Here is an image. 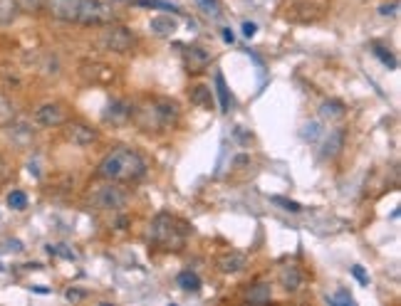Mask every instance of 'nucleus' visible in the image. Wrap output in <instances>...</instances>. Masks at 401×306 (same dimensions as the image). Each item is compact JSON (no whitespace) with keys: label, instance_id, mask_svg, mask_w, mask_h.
Returning a JSON list of instances; mask_svg holds the SVG:
<instances>
[{"label":"nucleus","instance_id":"1","mask_svg":"<svg viewBox=\"0 0 401 306\" xmlns=\"http://www.w3.org/2000/svg\"><path fill=\"white\" fill-rule=\"evenodd\" d=\"M147 171L149 166L139 151L119 146V148L109 151L107 156L99 161V166H97V178L119 183V186H129V183L142 181V178L147 176Z\"/></svg>","mask_w":401,"mask_h":306},{"label":"nucleus","instance_id":"2","mask_svg":"<svg viewBox=\"0 0 401 306\" xmlns=\"http://www.w3.org/2000/svg\"><path fill=\"white\" fill-rule=\"evenodd\" d=\"M178 116H181L178 104L173 99H166V96H147L142 104H132V121L149 134L173 129L178 124Z\"/></svg>","mask_w":401,"mask_h":306},{"label":"nucleus","instance_id":"3","mask_svg":"<svg viewBox=\"0 0 401 306\" xmlns=\"http://www.w3.org/2000/svg\"><path fill=\"white\" fill-rule=\"evenodd\" d=\"M87 203H90L94 210H122L129 203V193L124 188H119V183L107 181L104 186H97L94 191H90L87 196Z\"/></svg>","mask_w":401,"mask_h":306},{"label":"nucleus","instance_id":"4","mask_svg":"<svg viewBox=\"0 0 401 306\" xmlns=\"http://www.w3.org/2000/svg\"><path fill=\"white\" fill-rule=\"evenodd\" d=\"M104 30L97 35V47L104 52H114V55H124V52H129L134 47V42H137V37H134V32L129 30V27L124 25H114V23H109V25H102Z\"/></svg>","mask_w":401,"mask_h":306},{"label":"nucleus","instance_id":"5","mask_svg":"<svg viewBox=\"0 0 401 306\" xmlns=\"http://www.w3.org/2000/svg\"><path fill=\"white\" fill-rule=\"evenodd\" d=\"M152 240L159 247H164V250H181L183 240H186V232L181 227H176V220L171 215L161 212L152 222Z\"/></svg>","mask_w":401,"mask_h":306},{"label":"nucleus","instance_id":"6","mask_svg":"<svg viewBox=\"0 0 401 306\" xmlns=\"http://www.w3.org/2000/svg\"><path fill=\"white\" fill-rule=\"evenodd\" d=\"M85 0H42V11L60 23H77L80 25Z\"/></svg>","mask_w":401,"mask_h":306},{"label":"nucleus","instance_id":"7","mask_svg":"<svg viewBox=\"0 0 401 306\" xmlns=\"http://www.w3.org/2000/svg\"><path fill=\"white\" fill-rule=\"evenodd\" d=\"M109 23H114V11L109 3H104V0H85L80 25L102 27V25H109Z\"/></svg>","mask_w":401,"mask_h":306},{"label":"nucleus","instance_id":"8","mask_svg":"<svg viewBox=\"0 0 401 306\" xmlns=\"http://www.w3.org/2000/svg\"><path fill=\"white\" fill-rule=\"evenodd\" d=\"M62 126H65V139L72 146H80V148H87V146L97 144V139H99V131L94 126L85 124V121H65Z\"/></svg>","mask_w":401,"mask_h":306},{"label":"nucleus","instance_id":"9","mask_svg":"<svg viewBox=\"0 0 401 306\" xmlns=\"http://www.w3.org/2000/svg\"><path fill=\"white\" fill-rule=\"evenodd\" d=\"M67 121V109L60 101H47V104L35 109V124L45 126V129H57Z\"/></svg>","mask_w":401,"mask_h":306},{"label":"nucleus","instance_id":"10","mask_svg":"<svg viewBox=\"0 0 401 306\" xmlns=\"http://www.w3.org/2000/svg\"><path fill=\"white\" fill-rule=\"evenodd\" d=\"M211 52L206 50V47L201 45H188L183 47V67H186L191 75H196V72H204L206 67L211 65Z\"/></svg>","mask_w":401,"mask_h":306},{"label":"nucleus","instance_id":"11","mask_svg":"<svg viewBox=\"0 0 401 306\" xmlns=\"http://www.w3.org/2000/svg\"><path fill=\"white\" fill-rule=\"evenodd\" d=\"M245 264H248V257L235 250L223 252V255L216 257V267H218L221 274H238V272L245 269Z\"/></svg>","mask_w":401,"mask_h":306},{"label":"nucleus","instance_id":"12","mask_svg":"<svg viewBox=\"0 0 401 306\" xmlns=\"http://www.w3.org/2000/svg\"><path fill=\"white\" fill-rule=\"evenodd\" d=\"M278 281L288 294H295V291L302 289L305 276H302V269H300L297 264H285V267H280V272H278Z\"/></svg>","mask_w":401,"mask_h":306},{"label":"nucleus","instance_id":"13","mask_svg":"<svg viewBox=\"0 0 401 306\" xmlns=\"http://www.w3.org/2000/svg\"><path fill=\"white\" fill-rule=\"evenodd\" d=\"M8 139L13 141V144L18 146V148H27V146L35 141V129H32L30 124H23V121H16V124H11L8 121Z\"/></svg>","mask_w":401,"mask_h":306},{"label":"nucleus","instance_id":"14","mask_svg":"<svg viewBox=\"0 0 401 306\" xmlns=\"http://www.w3.org/2000/svg\"><path fill=\"white\" fill-rule=\"evenodd\" d=\"M82 77H85L87 82H92V84H107V82L114 79V70L107 65H99V62H85L82 65Z\"/></svg>","mask_w":401,"mask_h":306},{"label":"nucleus","instance_id":"15","mask_svg":"<svg viewBox=\"0 0 401 306\" xmlns=\"http://www.w3.org/2000/svg\"><path fill=\"white\" fill-rule=\"evenodd\" d=\"M104 121L112 126H124L127 121H132V104L124 99L112 101L107 106V111H104Z\"/></svg>","mask_w":401,"mask_h":306},{"label":"nucleus","instance_id":"16","mask_svg":"<svg viewBox=\"0 0 401 306\" xmlns=\"http://www.w3.org/2000/svg\"><path fill=\"white\" fill-rule=\"evenodd\" d=\"M345 148V131L342 129H330L322 141V158H337Z\"/></svg>","mask_w":401,"mask_h":306},{"label":"nucleus","instance_id":"17","mask_svg":"<svg viewBox=\"0 0 401 306\" xmlns=\"http://www.w3.org/2000/svg\"><path fill=\"white\" fill-rule=\"evenodd\" d=\"M320 116L325 121H330V124H335V121H342L347 116L345 101H340V99H325L320 104Z\"/></svg>","mask_w":401,"mask_h":306},{"label":"nucleus","instance_id":"18","mask_svg":"<svg viewBox=\"0 0 401 306\" xmlns=\"http://www.w3.org/2000/svg\"><path fill=\"white\" fill-rule=\"evenodd\" d=\"M149 30L156 37H171L173 32L178 30V23L168 15H154L152 20H149Z\"/></svg>","mask_w":401,"mask_h":306},{"label":"nucleus","instance_id":"19","mask_svg":"<svg viewBox=\"0 0 401 306\" xmlns=\"http://www.w3.org/2000/svg\"><path fill=\"white\" fill-rule=\"evenodd\" d=\"M188 99H191V104H196L198 109H214V91H211L209 87H204V84L191 87V91H188Z\"/></svg>","mask_w":401,"mask_h":306},{"label":"nucleus","instance_id":"20","mask_svg":"<svg viewBox=\"0 0 401 306\" xmlns=\"http://www.w3.org/2000/svg\"><path fill=\"white\" fill-rule=\"evenodd\" d=\"M245 299L253 301V304H268L273 299V286L268 281H258V284H253L245 291Z\"/></svg>","mask_w":401,"mask_h":306},{"label":"nucleus","instance_id":"21","mask_svg":"<svg viewBox=\"0 0 401 306\" xmlns=\"http://www.w3.org/2000/svg\"><path fill=\"white\" fill-rule=\"evenodd\" d=\"M20 13L18 0H0V25H13Z\"/></svg>","mask_w":401,"mask_h":306},{"label":"nucleus","instance_id":"22","mask_svg":"<svg viewBox=\"0 0 401 306\" xmlns=\"http://www.w3.org/2000/svg\"><path fill=\"white\" fill-rule=\"evenodd\" d=\"M176 284L181 286L183 291H198V289H201V276H198L196 272L186 269V272H181V274L176 276Z\"/></svg>","mask_w":401,"mask_h":306},{"label":"nucleus","instance_id":"23","mask_svg":"<svg viewBox=\"0 0 401 306\" xmlns=\"http://www.w3.org/2000/svg\"><path fill=\"white\" fill-rule=\"evenodd\" d=\"M216 87H218V96H221V109L228 111L230 109V96H228V87H226L223 75H216Z\"/></svg>","mask_w":401,"mask_h":306},{"label":"nucleus","instance_id":"24","mask_svg":"<svg viewBox=\"0 0 401 306\" xmlns=\"http://www.w3.org/2000/svg\"><path fill=\"white\" fill-rule=\"evenodd\" d=\"M8 205H11L13 210H25V208H27V196L23 191L8 193Z\"/></svg>","mask_w":401,"mask_h":306},{"label":"nucleus","instance_id":"25","mask_svg":"<svg viewBox=\"0 0 401 306\" xmlns=\"http://www.w3.org/2000/svg\"><path fill=\"white\" fill-rule=\"evenodd\" d=\"M13 116H16V109H13V104L6 99V96H0V124H8Z\"/></svg>","mask_w":401,"mask_h":306},{"label":"nucleus","instance_id":"26","mask_svg":"<svg viewBox=\"0 0 401 306\" xmlns=\"http://www.w3.org/2000/svg\"><path fill=\"white\" fill-rule=\"evenodd\" d=\"M18 6L25 13H37L42 11V0H18Z\"/></svg>","mask_w":401,"mask_h":306},{"label":"nucleus","instance_id":"27","mask_svg":"<svg viewBox=\"0 0 401 306\" xmlns=\"http://www.w3.org/2000/svg\"><path fill=\"white\" fill-rule=\"evenodd\" d=\"M273 203H280V205H285V210H292V212H300V205L292 200H285V198H273Z\"/></svg>","mask_w":401,"mask_h":306},{"label":"nucleus","instance_id":"28","mask_svg":"<svg viewBox=\"0 0 401 306\" xmlns=\"http://www.w3.org/2000/svg\"><path fill=\"white\" fill-rule=\"evenodd\" d=\"M243 32H245V37H253V35H255V25H253V23H245V25H243Z\"/></svg>","mask_w":401,"mask_h":306},{"label":"nucleus","instance_id":"29","mask_svg":"<svg viewBox=\"0 0 401 306\" xmlns=\"http://www.w3.org/2000/svg\"><path fill=\"white\" fill-rule=\"evenodd\" d=\"M354 276H357V279H362V281H366L364 272H362V269H359V267H354Z\"/></svg>","mask_w":401,"mask_h":306},{"label":"nucleus","instance_id":"30","mask_svg":"<svg viewBox=\"0 0 401 306\" xmlns=\"http://www.w3.org/2000/svg\"><path fill=\"white\" fill-rule=\"evenodd\" d=\"M112 3H119V6H127V3H132V0H112Z\"/></svg>","mask_w":401,"mask_h":306}]
</instances>
